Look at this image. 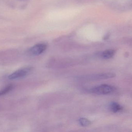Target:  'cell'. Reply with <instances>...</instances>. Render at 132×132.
<instances>
[{"mask_svg":"<svg viewBox=\"0 0 132 132\" xmlns=\"http://www.w3.org/2000/svg\"><path fill=\"white\" fill-rule=\"evenodd\" d=\"M116 88L111 85L102 84L95 87L92 89V92L95 94L105 95L110 94L115 91Z\"/></svg>","mask_w":132,"mask_h":132,"instance_id":"6da1fadb","label":"cell"},{"mask_svg":"<svg viewBox=\"0 0 132 132\" xmlns=\"http://www.w3.org/2000/svg\"><path fill=\"white\" fill-rule=\"evenodd\" d=\"M114 50L112 49H108L105 50L102 53V57L104 59H109L114 56L115 54Z\"/></svg>","mask_w":132,"mask_h":132,"instance_id":"8992f818","label":"cell"},{"mask_svg":"<svg viewBox=\"0 0 132 132\" xmlns=\"http://www.w3.org/2000/svg\"><path fill=\"white\" fill-rule=\"evenodd\" d=\"M116 74L112 73H105L99 74L93 76V78L96 80H105L113 78L115 77Z\"/></svg>","mask_w":132,"mask_h":132,"instance_id":"277c9868","label":"cell"},{"mask_svg":"<svg viewBox=\"0 0 132 132\" xmlns=\"http://www.w3.org/2000/svg\"><path fill=\"white\" fill-rule=\"evenodd\" d=\"M30 71V68H26L16 71L9 76L8 78L10 80H15L23 77L26 76Z\"/></svg>","mask_w":132,"mask_h":132,"instance_id":"3957f363","label":"cell"},{"mask_svg":"<svg viewBox=\"0 0 132 132\" xmlns=\"http://www.w3.org/2000/svg\"><path fill=\"white\" fill-rule=\"evenodd\" d=\"M12 88H13V86L12 85H9L3 89V90L0 91V96L5 94L10 91L12 89Z\"/></svg>","mask_w":132,"mask_h":132,"instance_id":"ba28073f","label":"cell"},{"mask_svg":"<svg viewBox=\"0 0 132 132\" xmlns=\"http://www.w3.org/2000/svg\"><path fill=\"white\" fill-rule=\"evenodd\" d=\"M81 126L83 127H87L91 125L90 121L85 118H81L78 120Z\"/></svg>","mask_w":132,"mask_h":132,"instance_id":"52a82bcc","label":"cell"},{"mask_svg":"<svg viewBox=\"0 0 132 132\" xmlns=\"http://www.w3.org/2000/svg\"><path fill=\"white\" fill-rule=\"evenodd\" d=\"M110 110L114 113H116L121 111L123 109V107L118 103L112 102L109 105Z\"/></svg>","mask_w":132,"mask_h":132,"instance_id":"5b68a950","label":"cell"},{"mask_svg":"<svg viewBox=\"0 0 132 132\" xmlns=\"http://www.w3.org/2000/svg\"><path fill=\"white\" fill-rule=\"evenodd\" d=\"M47 46L45 43H38L32 46L29 50V53L32 56L40 55L46 50Z\"/></svg>","mask_w":132,"mask_h":132,"instance_id":"7a4b0ae2","label":"cell"}]
</instances>
